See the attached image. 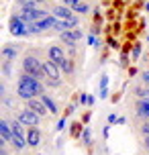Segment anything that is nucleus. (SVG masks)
Returning <instances> with one entry per match:
<instances>
[{"mask_svg": "<svg viewBox=\"0 0 149 155\" xmlns=\"http://www.w3.org/2000/svg\"><path fill=\"white\" fill-rule=\"evenodd\" d=\"M0 137H2V143H10L12 139V127L8 118H0Z\"/></svg>", "mask_w": 149, "mask_h": 155, "instance_id": "nucleus-15", "label": "nucleus"}, {"mask_svg": "<svg viewBox=\"0 0 149 155\" xmlns=\"http://www.w3.org/2000/svg\"><path fill=\"white\" fill-rule=\"evenodd\" d=\"M21 70L23 74H29L33 78H39L41 82H45L47 76H45V70H43V59H41L37 51H27L23 57V61H21Z\"/></svg>", "mask_w": 149, "mask_h": 155, "instance_id": "nucleus-2", "label": "nucleus"}, {"mask_svg": "<svg viewBox=\"0 0 149 155\" xmlns=\"http://www.w3.org/2000/svg\"><path fill=\"white\" fill-rule=\"evenodd\" d=\"M145 10H149V2H147V4H145Z\"/></svg>", "mask_w": 149, "mask_h": 155, "instance_id": "nucleus-32", "label": "nucleus"}, {"mask_svg": "<svg viewBox=\"0 0 149 155\" xmlns=\"http://www.w3.org/2000/svg\"><path fill=\"white\" fill-rule=\"evenodd\" d=\"M82 141H84V145H90L92 143V133H90V129H84V133H82Z\"/></svg>", "mask_w": 149, "mask_h": 155, "instance_id": "nucleus-22", "label": "nucleus"}, {"mask_svg": "<svg viewBox=\"0 0 149 155\" xmlns=\"http://www.w3.org/2000/svg\"><path fill=\"white\" fill-rule=\"evenodd\" d=\"M21 51H23V43H4L2 51H0V57L6 63H15L16 57L21 55Z\"/></svg>", "mask_w": 149, "mask_h": 155, "instance_id": "nucleus-4", "label": "nucleus"}, {"mask_svg": "<svg viewBox=\"0 0 149 155\" xmlns=\"http://www.w3.org/2000/svg\"><path fill=\"white\" fill-rule=\"evenodd\" d=\"M59 70H61V74H65V76H74V71H76L74 59H71V57H65V59L59 63Z\"/></svg>", "mask_w": 149, "mask_h": 155, "instance_id": "nucleus-16", "label": "nucleus"}, {"mask_svg": "<svg viewBox=\"0 0 149 155\" xmlns=\"http://www.w3.org/2000/svg\"><path fill=\"white\" fill-rule=\"evenodd\" d=\"M139 131H141L143 137H149V120H143L141 127H139Z\"/></svg>", "mask_w": 149, "mask_h": 155, "instance_id": "nucleus-23", "label": "nucleus"}, {"mask_svg": "<svg viewBox=\"0 0 149 155\" xmlns=\"http://www.w3.org/2000/svg\"><path fill=\"white\" fill-rule=\"evenodd\" d=\"M43 70L47 80H55V82H61V70L55 61H51L49 57H43Z\"/></svg>", "mask_w": 149, "mask_h": 155, "instance_id": "nucleus-6", "label": "nucleus"}, {"mask_svg": "<svg viewBox=\"0 0 149 155\" xmlns=\"http://www.w3.org/2000/svg\"><path fill=\"white\" fill-rule=\"evenodd\" d=\"M82 37H84L82 29H70V31H65V33L59 35V39H61L63 43H80Z\"/></svg>", "mask_w": 149, "mask_h": 155, "instance_id": "nucleus-11", "label": "nucleus"}, {"mask_svg": "<svg viewBox=\"0 0 149 155\" xmlns=\"http://www.w3.org/2000/svg\"><path fill=\"white\" fill-rule=\"evenodd\" d=\"M147 102H149V98H147Z\"/></svg>", "mask_w": 149, "mask_h": 155, "instance_id": "nucleus-34", "label": "nucleus"}, {"mask_svg": "<svg viewBox=\"0 0 149 155\" xmlns=\"http://www.w3.org/2000/svg\"><path fill=\"white\" fill-rule=\"evenodd\" d=\"M25 106H27V108H31L33 112H37L41 118H45V116L49 114V110H47V106H45V102L41 100V96L31 98V100H25Z\"/></svg>", "mask_w": 149, "mask_h": 155, "instance_id": "nucleus-8", "label": "nucleus"}, {"mask_svg": "<svg viewBox=\"0 0 149 155\" xmlns=\"http://www.w3.org/2000/svg\"><path fill=\"white\" fill-rule=\"evenodd\" d=\"M78 100H80V104H88V102H90V96L82 92V94H80V98H78Z\"/></svg>", "mask_w": 149, "mask_h": 155, "instance_id": "nucleus-26", "label": "nucleus"}, {"mask_svg": "<svg viewBox=\"0 0 149 155\" xmlns=\"http://www.w3.org/2000/svg\"><path fill=\"white\" fill-rule=\"evenodd\" d=\"M88 43H90L92 47H98V45H100V41L96 39V35H94V33H90V35H88Z\"/></svg>", "mask_w": 149, "mask_h": 155, "instance_id": "nucleus-24", "label": "nucleus"}, {"mask_svg": "<svg viewBox=\"0 0 149 155\" xmlns=\"http://www.w3.org/2000/svg\"><path fill=\"white\" fill-rule=\"evenodd\" d=\"M27 143H29V147L35 149L41 145V131L39 127H29V131H27Z\"/></svg>", "mask_w": 149, "mask_h": 155, "instance_id": "nucleus-13", "label": "nucleus"}, {"mask_svg": "<svg viewBox=\"0 0 149 155\" xmlns=\"http://www.w3.org/2000/svg\"><path fill=\"white\" fill-rule=\"evenodd\" d=\"M47 57L51 59V61H55L57 65H59V63L68 57V53L61 49V45H49L47 47Z\"/></svg>", "mask_w": 149, "mask_h": 155, "instance_id": "nucleus-9", "label": "nucleus"}, {"mask_svg": "<svg viewBox=\"0 0 149 155\" xmlns=\"http://www.w3.org/2000/svg\"><path fill=\"white\" fill-rule=\"evenodd\" d=\"M141 82H143V84H147V86H149V70H145V71L141 74Z\"/></svg>", "mask_w": 149, "mask_h": 155, "instance_id": "nucleus-28", "label": "nucleus"}, {"mask_svg": "<svg viewBox=\"0 0 149 155\" xmlns=\"http://www.w3.org/2000/svg\"><path fill=\"white\" fill-rule=\"evenodd\" d=\"M43 92H47V86L45 82H41L39 78H33L29 74H21L16 80V98L21 100H31L37 98Z\"/></svg>", "mask_w": 149, "mask_h": 155, "instance_id": "nucleus-1", "label": "nucleus"}, {"mask_svg": "<svg viewBox=\"0 0 149 155\" xmlns=\"http://www.w3.org/2000/svg\"><path fill=\"white\" fill-rule=\"evenodd\" d=\"M118 118H121V116H117L114 112H110V114H108V124H114V123H118Z\"/></svg>", "mask_w": 149, "mask_h": 155, "instance_id": "nucleus-27", "label": "nucleus"}, {"mask_svg": "<svg viewBox=\"0 0 149 155\" xmlns=\"http://www.w3.org/2000/svg\"><path fill=\"white\" fill-rule=\"evenodd\" d=\"M10 147L15 149L16 153L25 151V149L29 147V143H27V135H18V133H12V139H10Z\"/></svg>", "mask_w": 149, "mask_h": 155, "instance_id": "nucleus-12", "label": "nucleus"}, {"mask_svg": "<svg viewBox=\"0 0 149 155\" xmlns=\"http://www.w3.org/2000/svg\"><path fill=\"white\" fill-rule=\"evenodd\" d=\"M16 118H18L25 127H39V124H41V116L37 114V112H33L31 108H27V106L18 110Z\"/></svg>", "mask_w": 149, "mask_h": 155, "instance_id": "nucleus-5", "label": "nucleus"}, {"mask_svg": "<svg viewBox=\"0 0 149 155\" xmlns=\"http://www.w3.org/2000/svg\"><path fill=\"white\" fill-rule=\"evenodd\" d=\"M49 10H51V15H53L55 18H59V21H71L74 16H78L70 6H63V4H53Z\"/></svg>", "mask_w": 149, "mask_h": 155, "instance_id": "nucleus-7", "label": "nucleus"}, {"mask_svg": "<svg viewBox=\"0 0 149 155\" xmlns=\"http://www.w3.org/2000/svg\"><path fill=\"white\" fill-rule=\"evenodd\" d=\"M16 8H23V10H37V8H41L35 0H16Z\"/></svg>", "mask_w": 149, "mask_h": 155, "instance_id": "nucleus-17", "label": "nucleus"}, {"mask_svg": "<svg viewBox=\"0 0 149 155\" xmlns=\"http://www.w3.org/2000/svg\"><path fill=\"white\" fill-rule=\"evenodd\" d=\"M98 96H100V98H106V96H108V76L100 78V90H98Z\"/></svg>", "mask_w": 149, "mask_h": 155, "instance_id": "nucleus-19", "label": "nucleus"}, {"mask_svg": "<svg viewBox=\"0 0 149 155\" xmlns=\"http://www.w3.org/2000/svg\"><path fill=\"white\" fill-rule=\"evenodd\" d=\"M141 51H143V45H141V43H135V45H133V51H131V59H133V61H137V59H139V55H141Z\"/></svg>", "mask_w": 149, "mask_h": 155, "instance_id": "nucleus-21", "label": "nucleus"}, {"mask_svg": "<svg viewBox=\"0 0 149 155\" xmlns=\"http://www.w3.org/2000/svg\"><path fill=\"white\" fill-rule=\"evenodd\" d=\"M65 129V118H59V123H57V131H63Z\"/></svg>", "mask_w": 149, "mask_h": 155, "instance_id": "nucleus-29", "label": "nucleus"}, {"mask_svg": "<svg viewBox=\"0 0 149 155\" xmlns=\"http://www.w3.org/2000/svg\"><path fill=\"white\" fill-rule=\"evenodd\" d=\"M12 65H15V63H6V61H2V76H4V80L12 78Z\"/></svg>", "mask_w": 149, "mask_h": 155, "instance_id": "nucleus-20", "label": "nucleus"}, {"mask_svg": "<svg viewBox=\"0 0 149 155\" xmlns=\"http://www.w3.org/2000/svg\"><path fill=\"white\" fill-rule=\"evenodd\" d=\"M71 10H74V12H76L78 16H84V15H88L92 8H90V4H88V2H84V0H82V2H78V4L71 8Z\"/></svg>", "mask_w": 149, "mask_h": 155, "instance_id": "nucleus-18", "label": "nucleus"}, {"mask_svg": "<svg viewBox=\"0 0 149 155\" xmlns=\"http://www.w3.org/2000/svg\"><path fill=\"white\" fill-rule=\"evenodd\" d=\"M35 2H37L39 6H47V4H49V0H35Z\"/></svg>", "mask_w": 149, "mask_h": 155, "instance_id": "nucleus-30", "label": "nucleus"}, {"mask_svg": "<svg viewBox=\"0 0 149 155\" xmlns=\"http://www.w3.org/2000/svg\"><path fill=\"white\" fill-rule=\"evenodd\" d=\"M8 31L12 37H29V23H25L16 15H12L8 21Z\"/></svg>", "mask_w": 149, "mask_h": 155, "instance_id": "nucleus-3", "label": "nucleus"}, {"mask_svg": "<svg viewBox=\"0 0 149 155\" xmlns=\"http://www.w3.org/2000/svg\"><path fill=\"white\" fill-rule=\"evenodd\" d=\"M143 145H145V149H147V153H149V137H143Z\"/></svg>", "mask_w": 149, "mask_h": 155, "instance_id": "nucleus-31", "label": "nucleus"}, {"mask_svg": "<svg viewBox=\"0 0 149 155\" xmlns=\"http://www.w3.org/2000/svg\"><path fill=\"white\" fill-rule=\"evenodd\" d=\"M41 100L45 102V106H47L49 114H53V116H57V114H59V106H57L55 98L51 96V94H49V90H47V92H43V94H41Z\"/></svg>", "mask_w": 149, "mask_h": 155, "instance_id": "nucleus-14", "label": "nucleus"}, {"mask_svg": "<svg viewBox=\"0 0 149 155\" xmlns=\"http://www.w3.org/2000/svg\"><path fill=\"white\" fill-rule=\"evenodd\" d=\"M78 2H82V0H59V4H63V6H70V8H74Z\"/></svg>", "mask_w": 149, "mask_h": 155, "instance_id": "nucleus-25", "label": "nucleus"}, {"mask_svg": "<svg viewBox=\"0 0 149 155\" xmlns=\"http://www.w3.org/2000/svg\"><path fill=\"white\" fill-rule=\"evenodd\" d=\"M147 43H149V37H147Z\"/></svg>", "mask_w": 149, "mask_h": 155, "instance_id": "nucleus-33", "label": "nucleus"}, {"mask_svg": "<svg viewBox=\"0 0 149 155\" xmlns=\"http://www.w3.org/2000/svg\"><path fill=\"white\" fill-rule=\"evenodd\" d=\"M135 114L139 116L141 120H149V102H147V98H137V102H135Z\"/></svg>", "mask_w": 149, "mask_h": 155, "instance_id": "nucleus-10", "label": "nucleus"}]
</instances>
